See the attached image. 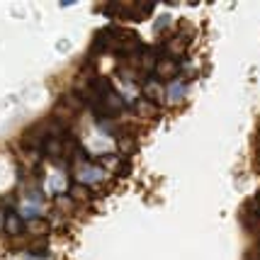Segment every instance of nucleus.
<instances>
[{
	"mask_svg": "<svg viewBox=\"0 0 260 260\" xmlns=\"http://www.w3.org/2000/svg\"><path fill=\"white\" fill-rule=\"evenodd\" d=\"M32 255H46V241H39V243H34L32 248H29Z\"/></svg>",
	"mask_w": 260,
	"mask_h": 260,
	"instance_id": "obj_11",
	"label": "nucleus"
},
{
	"mask_svg": "<svg viewBox=\"0 0 260 260\" xmlns=\"http://www.w3.org/2000/svg\"><path fill=\"white\" fill-rule=\"evenodd\" d=\"M166 95H170V102H180L182 95H185V85H182L180 80H175V83L168 88V92H166Z\"/></svg>",
	"mask_w": 260,
	"mask_h": 260,
	"instance_id": "obj_8",
	"label": "nucleus"
},
{
	"mask_svg": "<svg viewBox=\"0 0 260 260\" xmlns=\"http://www.w3.org/2000/svg\"><path fill=\"white\" fill-rule=\"evenodd\" d=\"M46 139H49V132H46V124H34L32 129H27L24 132V146L37 151V148H44Z\"/></svg>",
	"mask_w": 260,
	"mask_h": 260,
	"instance_id": "obj_2",
	"label": "nucleus"
},
{
	"mask_svg": "<svg viewBox=\"0 0 260 260\" xmlns=\"http://www.w3.org/2000/svg\"><path fill=\"white\" fill-rule=\"evenodd\" d=\"M3 221H5V214H3V216H0V226H3Z\"/></svg>",
	"mask_w": 260,
	"mask_h": 260,
	"instance_id": "obj_14",
	"label": "nucleus"
},
{
	"mask_svg": "<svg viewBox=\"0 0 260 260\" xmlns=\"http://www.w3.org/2000/svg\"><path fill=\"white\" fill-rule=\"evenodd\" d=\"M88 185H83V182H73L71 185V197L73 200H88Z\"/></svg>",
	"mask_w": 260,
	"mask_h": 260,
	"instance_id": "obj_9",
	"label": "nucleus"
},
{
	"mask_svg": "<svg viewBox=\"0 0 260 260\" xmlns=\"http://www.w3.org/2000/svg\"><path fill=\"white\" fill-rule=\"evenodd\" d=\"M163 49L168 51L170 58L182 56V51H185V42H182V37H175V39H168V42L163 44Z\"/></svg>",
	"mask_w": 260,
	"mask_h": 260,
	"instance_id": "obj_7",
	"label": "nucleus"
},
{
	"mask_svg": "<svg viewBox=\"0 0 260 260\" xmlns=\"http://www.w3.org/2000/svg\"><path fill=\"white\" fill-rule=\"evenodd\" d=\"M166 92L168 90L163 88V80H158L156 76L144 80V98H146V100H151V102H156V105H158V100L166 98Z\"/></svg>",
	"mask_w": 260,
	"mask_h": 260,
	"instance_id": "obj_3",
	"label": "nucleus"
},
{
	"mask_svg": "<svg viewBox=\"0 0 260 260\" xmlns=\"http://www.w3.org/2000/svg\"><path fill=\"white\" fill-rule=\"evenodd\" d=\"M42 151H44L46 158H51V160H58V156H63V153H66V148H63V141H61L58 136H49Z\"/></svg>",
	"mask_w": 260,
	"mask_h": 260,
	"instance_id": "obj_5",
	"label": "nucleus"
},
{
	"mask_svg": "<svg viewBox=\"0 0 260 260\" xmlns=\"http://www.w3.org/2000/svg\"><path fill=\"white\" fill-rule=\"evenodd\" d=\"M3 231H5L8 236H20L24 231L22 216L17 214V212H12V209H8V212H5V221H3Z\"/></svg>",
	"mask_w": 260,
	"mask_h": 260,
	"instance_id": "obj_4",
	"label": "nucleus"
},
{
	"mask_svg": "<svg viewBox=\"0 0 260 260\" xmlns=\"http://www.w3.org/2000/svg\"><path fill=\"white\" fill-rule=\"evenodd\" d=\"M253 204L258 207V212H260V190H258V192H255V197H253Z\"/></svg>",
	"mask_w": 260,
	"mask_h": 260,
	"instance_id": "obj_13",
	"label": "nucleus"
},
{
	"mask_svg": "<svg viewBox=\"0 0 260 260\" xmlns=\"http://www.w3.org/2000/svg\"><path fill=\"white\" fill-rule=\"evenodd\" d=\"M153 76H156L158 80H175L178 76H180V63H178V58L158 56L156 68H153Z\"/></svg>",
	"mask_w": 260,
	"mask_h": 260,
	"instance_id": "obj_1",
	"label": "nucleus"
},
{
	"mask_svg": "<svg viewBox=\"0 0 260 260\" xmlns=\"http://www.w3.org/2000/svg\"><path fill=\"white\" fill-rule=\"evenodd\" d=\"M134 112L139 117H146V119H153V117H158V105L156 102L146 100V98H139L134 102Z\"/></svg>",
	"mask_w": 260,
	"mask_h": 260,
	"instance_id": "obj_6",
	"label": "nucleus"
},
{
	"mask_svg": "<svg viewBox=\"0 0 260 260\" xmlns=\"http://www.w3.org/2000/svg\"><path fill=\"white\" fill-rule=\"evenodd\" d=\"M27 229H32V234H37V236H42V234H46V231H49V224H46V221H42V219H32V221L27 224Z\"/></svg>",
	"mask_w": 260,
	"mask_h": 260,
	"instance_id": "obj_10",
	"label": "nucleus"
},
{
	"mask_svg": "<svg viewBox=\"0 0 260 260\" xmlns=\"http://www.w3.org/2000/svg\"><path fill=\"white\" fill-rule=\"evenodd\" d=\"M168 22H170V15H163V20H160L158 24H156V29H158V32H160L163 27H168Z\"/></svg>",
	"mask_w": 260,
	"mask_h": 260,
	"instance_id": "obj_12",
	"label": "nucleus"
}]
</instances>
